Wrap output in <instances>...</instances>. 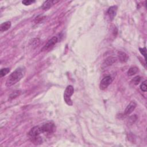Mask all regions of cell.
<instances>
[{"mask_svg":"<svg viewBox=\"0 0 147 147\" xmlns=\"http://www.w3.org/2000/svg\"><path fill=\"white\" fill-rule=\"evenodd\" d=\"M11 27V22L10 21H7L5 22L2 23L0 26V31L1 32H4L8 31L9 29Z\"/></svg>","mask_w":147,"mask_h":147,"instance_id":"8fae6325","label":"cell"},{"mask_svg":"<svg viewBox=\"0 0 147 147\" xmlns=\"http://www.w3.org/2000/svg\"><path fill=\"white\" fill-rule=\"evenodd\" d=\"M58 2V1H46L44 2L43 3V6H42V8L43 9L47 10L49 9L52 7L53 5H54L56 3Z\"/></svg>","mask_w":147,"mask_h":147,"instance_id":"9c48e42d","label":"cell"},{"mask_svg":"<svg viewBox=\"0 0 147 147\" xmlns=\"http://www.w3.org/2000/svg\"><path fill=\"white\" fill-rule=\"evenodd\" d=\"M20 94V91H16V92H14L11 94V95H10V99H12L13 98H16L17 97H18Z\"/></svg>","mask_w":147,"mask_h":147,"instance_id":"e0dca14e","label":"cell"},{"mask_svg":"<svg viewBox=\"0 0 147 147\" xmlns=\"http://www.w3.org/2000/svg\"><path fill=\"white\" fill-rule=\"evenodd\" d=\"M74 92V87L71 85H69V86L66 87V89L64 91V101L66 104L69 106L72 105V101L71 99V97L72 95Z\"/></svg>","mask_w":147,"mask_h":147,"instance_id":"7a4b0ae2","label":"cell"},{"mask_svg":"<svg viewBox=\"0 0 147 147\" xmlns=\"http://www.w3.org/2000/svg\"><path fill=\"white\" fill-rule=\"evenodd\" d=\"M42 133V129H41L40 126H35L33 128L31 129V131L29 132L28 135L31 138L39 136V135Z\"/></svg>","mask_w":147,"mask_h":147,"instance_id":"8992f818","label":"cell"},{"mask_svg":"<svg viewBox=\"0 0 147 147\" xmlns=\"http://www.w3.org/2000/svg\"><path fill=\"white\" fill-rule=\"evenodd\" d=\"M138 71H139V69H138L137 67H131V68L129 69L128 70V75L129 76H133L136 74H137Z\"/></svg>","mask_w":147,"mask_h":147,"instance_id":"4fadbf2b","label":"cell"},{"mask_svg":"<svg viewBox=\"0 0 147 147\" xmlns=\"http://www.w3.org/2000/svg\"><path fill=\"white\" fill-rule=\"evenodd\" d=\"M136 106H137V104L134 101L131 102L125 109V112H124L125 115L127 116V115H129V114H131L134 110L135 108H136Z\"/></svg>","mask_w":147,"mask_h":147,"instance_id":"ba28073f","label":"cell"},{"mask_svg":"<svg viewBox=\"0 0 147 147\" xmlns=\"http://www.w3.org/2000/svg\"><path fill=\"white\" fill-rule=\"evenodd\" d=\"M39 44H40V40L39 39H34L31 42V46L32 47L36 48L39 45Z\"/></svg>","mask_w":147,"mask_h":147,"instance_id":"9a60e30c","label":"cell"},{"mask_svg":"<svg viewBox=\"0 0 147 147\" xmlns=\"http://www.w3.org/2000/svg\"><path fill=\"white\" fill-rule=\"evenodd\" d=\"M35 2V1H32V0H25V1H22V4H24V5H30L33 3Z\"/></svg>","mask_w":147,"mask_h":147,"instance_id":"d6986e66","label":"cell"},{"mask_svg":"<svg viewBox=\"0 0 147 147\" xmlns=\"http://www.w3.org/2000/svg\"><path fill=\"white\" fill-rule=\"evenodd\" d=\"M137 116L136 115L133 116H131L130 117V118H129V122H130L132 124V123H133L135 121L137 120Z\"/></svg>","mask_w":147,"mask_h":147,"instance_id":"44dd1931","label":"cell"},{"mask_svg":"<svg viewBox=\"0 0 147 147\" xmlns=\"http://www.w3.org/2000/svg\"><path fill=\"white\" fill-rule=\"evenodd\" d=\"M58 39L56 36H54L53 37H52L51 39L43 47L42 51H47V50H48L50 48H51L52 47H54L56 44L58 43Z\"/></svg>","mask_w":147,"mask_h":147,"instance_id":"5b68a950","label":"cell"},{"mask_svg":"<svg viewBox=\"0 0 147 147\" xmlns=\"http://www.w3.org/2000/svg\"><path fill=\"white\" fill-rule=\"evenodd\" d=\"M112 81V78L110 76H105V78L102 79L101 82H100V89L102 90L107 89L108 87L111 83Z\"/></svg>","mask_w":147,"mask_h":147,"instance_id":"277c9868","label":"cell"},{"mask_svg":"<svg viewBox=\"0 0 147 147\" xmlns=\"http://www.w3.org/2000/svg\"><path fill=\"white\" fill-rule=\"evenodd\" d=\"M117 61V58L115 57H109L106 59L105 60V62L104 63V64L105 66H111L113 64L116 62Z\"/></svg>","mask_w":147,"mask_h":147,"instance_id":"30bf717a","label":"cell"},{"mask_svg":"<svg viewBox=\"0 0 147 147\" xmlns=\"http://www.w3.org/2000/svg\"><path fill=\"white\" fill-rule=\"evenodd\" d=\"M117 12V6H113V7H111L109 8V9L107 12V14L110 20H111V21L113 20L114 17H116Z\"/></svg>","mask_w":147,"mask_h":147,"instance_id":"52a82bcc","label":"cell"},{"mask_svg":"<svg viewBox=\"0 0 147 147\" xmlns=\"http://www.w3.org/2000/svg\"><path fill=\"white\" fill-rule=\"evenodd\" d=\"M10 72V69L9 68H5V69H2L0 71V76L1 77H3L5 75H6L7 74Z\"/></svg>","mask_w":147,"mask_h":147,"instance_id":"5bb4252c","label":"cell"},{"mask_svg":"<svg viewBox=\"0 0 147 147\" xmlns=\"http://www.w3.org/2000/svg\"><path fill=\"white\" fill-rule=\"evenodd\" d=\"M40 127L42 129V133H52L55 131V126L52 122H48L44 123Z\"/></svg>","mask_w":147,"mask_h":147,"instance_id":"3957f363","label":"cell"},{"mask_svg":"<svg viewBox=\"0 0 147 147\" xmlns=\"http://www.w3.org/2000/svg\"><path fill=\"white\" fill-rule=\"evenodd\" d=\"M140 89L142 90V91L144 92H146L147 90V86H146V81H144L142 83V84H141L140 86Z\"/></svg>","mask_w":147,"mask_h":147,"instance_id":"ac0fdd59","label":"cell"},{"mask_svg":"<svg viewBox=\"0 0 147 147\" xmlns=\"http://www.w3.org/2000/svg\"><path fill=\"white\" fill-rule=\"evenodd\" d=\"M139 50H140V52H141V54H142L144 56V58H145V60H146V48H139Z\"/></svg>","mask_w":147,"mask_h":147,"instance_id":"ffe728a7","label":"cell"},{"mask_svg":"<svg viewBox=\"0 0 147 147\" xmlns=\"http://www.w3.org/2000/svg\"><path fill=\"white\" fill-rule=\"evenodd\" d=\"M25 74V69L24 67H19L13 71L9 76L6 82V86L10 87L15 84L23 78Z\"/></svg>","mask_w":147,"mask_h":147,"instance_id":"6da1fadb","label":"cell"},{"mask_svg":"<svg viewBox=\"0 0 147 147\" xmlns=\"http://www.w3.org/2000/svg\"><path fill=\"white\" fill-rule=\"evenodd\" d=\"M118 59L119 60H120V61H121L122 63H124L126 62V61H127L128 60V55H126L125 52H118Z\"/></svg>","mask_w":147,"mask_h":147,"instance_id":"7c38bea8","label":"cell"},{"mask_svg":"<svg viewBox=\"0 0 147 147\" xmlns=\"http://www.w3.org/2000/svg\"><path fill=\"white\" fill-rule=\"evenodd\" d=\"M141 81V78L140 76H137L136 77H134L133 79L132 80V82L134 84L137 85L140 83V82Z\"/></svg>","mask_w":147,"mask_h":147,"instance_id":"2e32d148","label":"cell"},{"mask_svg":"<svg viewBox=\"0 0 147 147\" xmlns=\"http://www.w3.org/2000/svg\"><path fill=\"white\" fill-rule=\"evenodd\" d=\"M43 19H44V17L41 16H37V17H36L35 21V22H36L37 23V22H40Z\"/></svg>","mask_w":147,"mask_h":147,"instance_id":"7402d4cb","label":"cell"}]
</instances>
